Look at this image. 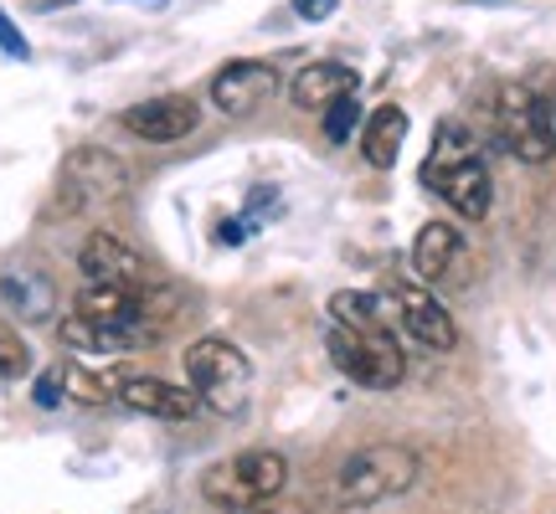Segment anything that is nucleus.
Here are the masks:
<instances>
[{
    "label": "nucleus",
    "instance_id": "obj_1",
    "mask_svg": "<svg viewBox=\"0 0 556 514\" xmlns=\"http://www.w3.org/2000/svg\"><path fill=\"white\" fill-rule=\"evenodd\" d=\"M417 484V453L402 442H371L340 463L336 474V504L340 510H377L387 499L407 494Z\"/></svg>",
    "mask_w": 556,
    "mask_h": 514
},
{
    "label": "nucleus",
    "instance_id": "obj_2",
    "mask_svg": "<svg viewBox=\"0 0 556 514\" xmlns=\"http://www.w3.org/2000/svg\"><path fill=\"white\" fill-rule=\"evenodd\" d=\"M325 350L340 365V376H351L366 391H392L407 376V360H402V345L392 335V324H377V330H351L330 319L325 324Z\"/></svg>",
    "mask_w": 556,
    "mask_h": 514
},
{
    "label": "nucleus",
    "instance_id": "obj_3",
    "mask_svg": "<svg viewBox=\"0 0 556 514\" xmlns=\"http://www.w3.org/2000/svg\"><path fill=\"white\" fill-rule=\"evenodd\" d=\"M283 489H289V458L274 448H248V453L206 468V478H201V499L217 510H253Z\"/></svg>",
    "mask_w": 556,
    "mask_h": 514
},
{
    "label": "nucleus",
    "instance_id": "obj_4",
    "mask_svg": "<svg viewBox=\"0 0 556 514\" xmlns=\"http://www.w3.org/2000/svg\"><path fill=\"white\" fill-rule=\"evenodd\" d=\"M186 376H191V391L201 396V407L232 416V412H242V401H248L253 360L242 356L232 339L206 335V339H197V345H186Z\"/></svg>",
    "mask_w": 556,
    "mask_h": 514
},
{
    "label": "nucleus",
    "instance_id": "obj_5",
    "mask_svg": "<svg viewBox=\"0 0 556 514\" xmlns=\"http://www.w3.org/2000/svg\"><path fill=\"white\" fill-rule=\"evenodd\" d=\"M495 139L526 165H546L556 155L552 108L531 82H500L495 93Z\"/></svg>",
    "mask_w": 556,
    "mask_h": 514
},
{
    "label": "nucleus",
    "instance_id": "obj_6",
    "mask_svg": "<svg viewBox=\"0 0 556 514\" xmlns=\"http://www.w3.org/2000/svg\"><path fill=\"white\" fill-rule=\"evenodd\" d=\"M78 268L88 283H119V288H150L160 283V273L150 268V257L129 247L114 232H93V237L78 247Z\"/></svg>",
    "mask_w": 556,
    "mask_h": 514
},
{
    "label": "nucleus",
    "instance_id": "obj_7",
    "mask_svg": "<svg viewBox=\"0 0 556 514\" xmlns=\"http://www.w3.org/2000/svg\"><path fill=\"white\" fill-rule=\"evenodd\" d=\"M387 309L417 345H428V350H454L458 345V324L422 283H392L387 288Z\"/></svg>",
    "mask_w": 556,
    "mask_h": 514
},
{
    "label": "nucleus",
    "instance_id": "obj_8",
    "mask_svg": "<svg viewBox=\"0 0 556 514\" xmlns=\"http://www.w3.org/2000/svg\"><path fill=\"white\" fill-rule=\"evenodd\" d=\"M274 93H278V73L268 62H253V57L227 62V67H217V78H212V103H217L222 114H232V119L258 114Z\"/></svg>",
    "mask_w": 556,
    "mask_h": 514
},
{
    "label": "nucleus",
    "instance_id": "obj_9",
    "mask_svg": "<svg viewBox=\"0 0 556 514\" xmlns=\"http://www.w3.org/2000/svg\"><path fill=\"white\" fill-rule=\"evenodd\" d=\"M422 185H428V191H438V196L448 201V206H454L464 221H484V217H490L495 180H490V170H484V159H479V155L458 159V165H448V170L422 176Z\"/></svg>",
    "mask_w": 556,
    "mask_h": 514
},
{
    "label": "nucleus",
    "instance_id": "obj_10",
    "mask_svg": "<svg viewBox=\"0 0 556 514\" xmlns=\"http://www.w3.org/2000/svg\"><path fill=\"white\" fill-rule=\"evenodd\" d=\"M197 124H201V108H197V99H186V93H160V99H144V103H135V108H124V129L139 139H150V144H176V139H186Z\"/></svg>",
    "mask_w": 556,
    "mask_h": 514
},
{
    "label": "nucleus",
    "instance_id": "obj_11",
    "mask_svg": "<svg viewBox=\"0 0 556 514\" xmlns=\"http://www.w3.org/2000/svg\"><path fill=\"white\" fill-rule=\"evenodd\" d=\"M62 180H67V191H73V206H83V201H109V196H124V191H129V170H124L109 150H93V144H83V150L67 155Z\"/></svg>",
    "mask_w": 556,
    "mask_h": 514
},
{
    "label": "nucleus",
    "instance_id": "obj_12",
    "mask_svg": "<svg viewBox=\"0 0 556 514\" xmlns=\"http://www.w3.org/2000/svg\"><path fill=\"white\" fill-rule=\"evenodd\" d=\"M119 401L129 412L160 416V422H186L201 412V396L191 386H170L160 376H119Z\"/></svg>",
    "mask_w": 556,
    "mask_h": 514
},
{
    "label": "nucleus",
    "instance_id": "obj_13",
    "mask_svg": "<svg viewBox=\"0 0 556 514\" xmlns=\"http://www.w3.org/2000/svg\"><path fill=\"white\" fill-rule=\"evenodd\" d=\"M361 78L345 67V62H309V67H299L294 73V103L299 108H315V114H325L336 99H345V93H356Z\"/></svg>",
    "mask_w": 556,
    "mask_h": 514
},
{
    "label": "nucleus",
    "instance_id": "obj_14",
    "mask_svg": "<svg viewBox=\"0 0 556 514\" xmlns=\"http://www.w3.org/2000/svg\"><path fill=\"white\" fill-rule=\"evenodd\" d=\"M458 253L464 242L448 221H428L413 242V268H417V283H443V278L458 268Z\"/></svg>",
    "mask_w": 556,
    "mask_h": 514
},
{
    "label": "nucleus",
    "instance_id": "obj_15",
    "mask_svg": "<svg viewBox=\"0 0 556 514\" xmlns=\"http://www.w3.org/2000/svg\"><path fill=\"white\" fill-rule=\"evenodd\" d=\"M402 139H407V114H402L397 103H381L377 114L366 119V129H361V155H366V165H377V170H392L402 155Z\"/></svg>",
    "mask_w": 556,
    "mask_h": 514
},
{
    "label": "nucleus",
    "instance_id": "obj_16",
    "mask_svg": "<svg viewBox=\"0 0 556 514\" xmlns=\"http://www.w3.org/2000/svg\"><path fill=\"white\" fill-rule=\"evenodd\" d=\"M0 298L21 319H31V324L58 314V288H52V278H41V273H0Z\"/></svg>",
    "mask_w": 556,
    "mask_h": 514
},
{
    "label": "nucleus",
    "instance_id": "obj_17",
    "mask_svg": "<svg viewBox=\"0 0 556 514\" xmlns=\"http://www.w3.org/2000/svg\"><path fill=\"white\" fill-rule=\"evenodd\" d=\"M58 339H62V345H67V350H83V356H109V350H135L124 330H114V324H99V319H88V314L62 319V324H58Z\"/></svg>",
    "mask_w": 556,
    "mask_h": 514
},
{
    "label": "nucleus",
    "instance_id": "obj_18",
    "mask_svg": "<svg viewBox=\"0 0 556 514\" xmlns=\"http://www.w3.org/2000/svg\"><path fill=\"white\" fill-rule=\"evenodd\" d=\"M469 155H479L475 134H469L458 119H443L438 124V134H433V150H428V159H422V176L448 170V165H458V159H469Z\"/></svg>",
    "mask_w": 556,
    "mask_h": 514
},
{
    "label": "nucleus",
    "instance_id": "obj_19",
    "mask_svg": "<svg viewBox=\"0 0 556 514\" xmlns=\"http://www.w3.org/2000/svg\"><path fill=\"white\" fill-rule=\"evenodd\" d=\"M330 319L351 324V330H377V324H392V314H387V298L356 294V288H340V294L330 298Z\"/></svg>",
    "mask_w": 556,
    "mask_h": 514
},
{
    "label": "nucleus",
    "instance_id": "obj_20",
    "mask_svg": "<svg viewBox=\"0 0 556 514\" xmlns=\"http://www.w3.org/2000/svg\"><path fill=\"white\" fill-rule=\"evenodd\" d=\"M319 119H325V139H330V144H345V139L356 134V124H361V99L356 93H345V99H336Z\"/></svg>",
    "mask_w": 556,
    "mask_h": 514
},
{
    "label": "nucleus",
    "instance_id": "obj_21",
    "mask_svg": "<svg viewBox=\"0 0 556 514\" xmlns=\"http://www.w3.org/2000/svg\"><path fill=\"white\" fill-rule=\"evenodd\" d=\"M31 371V350L21 345V335L0 330V381H21Z\"/></svg>",
    "mask_w": 556,
    "mask_h": 514
},
{
    "label": "nucleus",
    "instance_id": "obj_22",
    "mask_svg": "<svg viewBox=\"0 0 556 514\" xmlns=\"http://www.w3.org/2000/svg\"><path fill=\"white\" fill-rule=\"evenodd\" d=\"M31 396H37V407H41V412H58V407H62V396H67V371H62V365H52V371H41L37 386H31Z\"/></svg>",
    "mask_w": 556,
    "mask_h": 514
},
{
    "label": "nucleus",
    "instance_id": "obj_23",
    "mask_svg": "<svg viewBox=\"0 0 556 514\" xmlns=\"http://www.w3.org/2000/svg\"><path fill=\"white\" fill-rule=\"evenodd\" d=\"M67 371V391L78 396V401H88V407H99L103 401V381H93L88 371H78V365H62Z\"/></svg>",
    "mask_w": 556,
    "mask_h": 514
},
{
    "label": "nucleus",
    "instance_id": "obj_24",
    "mask_svg": "<svg viewBox=\"0 0 556 514\" xmlns=\"http://www.w3.org/2000/svg\"><path fill=\"white\" fill-rule=\"evenodd\" d=\"M0 52H5V57H26V52H31V47H26V37L11 26V16H0Z\"/></svg>",
    "mask_w": 556,
    "mask_h": 514
},
{
    "label": "nucleus",
    "instance_id": "obj_25",
    "mask_svg": "<svg viewBox=\"0 0 556 514\" xmlns=\"http://www.w3.org/2000/svg\"><path fill=\"white\" fill-rule=\"evenodd\" d=\"M289 5H294L304 21H325V16H336L340 0H289Z\"/></svg>",
    "mask_w": 556,
    "mask_h": 514
},
{
    "label": "nucleus",
    "instance_id": "obj_26",
    "mask_svg": "<svg viewBox=\"0 0 556 514\" xmlns=\"http://www.w3.org/2000/svg\"><path fill=\"white\" fill-rule=\"evenodd\" d=\"M227 247H238V242H248V221H222V232H217Z\"/></svg>",
    "mask_w": 556,
    "mask_h": 514
},
{
    "label": "nucleus",
    "instance_id": "obj_27",
    "mask_svg": "<svg viewBox=\"0 0 556 514\" xmlns=\"http://www.w3.org/2000/svg\"><path fill=\"white\" fill-rule=\"evenodd\" d=\"M31 11H58V5H78V0H26Z\"/></svg>",
    "mask_w": 556,
    "mask_h": 514
},
{
    "label": "nucleus",
    "instance_id": "obj_28",
    "mask_svg": "<svg viewBox=\"0 0 556 514\" xmlns=\"http://www.w3.org/2000/svg\"><path fill=\"white\" fill-rule=\"evenodd\" d=\"M546 108H552V129H556V82H552V99H546Z\"/></svg>",
    "mask_w": 556,
    "mask_h": 514
},
{
    "label": "nucleus",
    "instance_id": "obj_29",
    "mask_svg": "<svg viewBox=\"0 0 556 514\" xmlns=\"http://www.w3.org/2000/svg\"><path fill=\"white\" fill-rule=\"evenodd\" d=\"M222 514H268V510H258V504H253V510H222Z\"/></svg>",
    "mask_w": 556,
    "mask_h": 514
}]
</instances>
